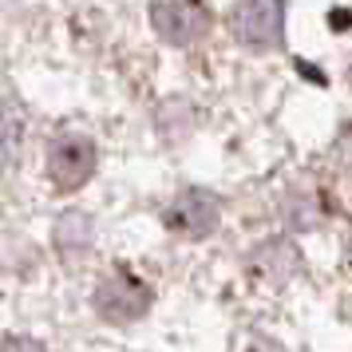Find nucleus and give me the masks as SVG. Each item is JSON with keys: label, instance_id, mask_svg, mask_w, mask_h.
Instances as JSON below:
<instances>
[{"label": "nucleus", "instance_id": "2", "mask_svg": "<svg viewBox=\"0 0 352 352\" xmlns=\"http://www.w3.org/2000/svg\"><path fill=\"white\" fill-rule=\"evenodd\" d=\"M96 143L91 139H83V135H64L60 143L52 146L48 155V178L56 190H80L87 178L96 175Z\"/></svg>", "mask_w": 352, "mask_h": 352}, {"label": "nucleus", "instance_id": "4", "mask_svg": "<svg viewBox=\"0 0 352 352\" xmlns=\"http://www.w3.org/2000/svg\"><path fill=\"white\" fill-rule=\"evenodd\" d=\"M151 24L166 44L186 48L210 28V12L202 4H186V0H166V4H151Z\"/></svg>", "mask_w": 352, "mask_h": 352}, {"label": "nucleus", "instance_id": "1", "mask_svg": "<svg viewBox=\"0 0 352 352\" xmlns=\"http://www.w3.org/2000/svg\"><path fill=\"white\" fill-rule=\"evenodd\" d=\"M151 301H155V293L143 285V277H135L123 265H115L111 277H103L96 289V309L107 320H139L151 309Z\"/></svg>", "mask_w": 352, "mask_h": 352}, {"label": "nucleus", "instance_id": "3", "mask_svg": "<svg viewBox=\"0 0 352 352\" xmlns=\"http://www.w3.org/2000/svg\"><path fill=\"white\" fill-rule=\"evenodd\" d=\"M234 32L241 44L250 48H273L281 44V28H285V4L277 0H254V4H234L230 8Z\"/></svg>", "mask_w": 352, "mask_h": 352}, {"label": "nucleus", "instance_id": "7", "mask_svg": "<svg viewBox=\"0 0 352 352\" xmlns=\"http://www.w3.org/2000/svg\"><path fill=\"white\" fill-rule=\"evenodd\" d=\"M12 139V107H8V99L0 96V146Z\"/></svg>", "mask_w": 352, "mask_h": 352}, {"label": "nucleus", "instance_id": "6", "mask_svg": "<svg viewBox=\"0 0 352 352\" xmlns=\"http://www.w3.org/2000/svg\"><path fill=\"white\" fill-rule=\"evenodd\" d=\"M0 352H48L32 336H0Z\"/></svg>", "mask_w": 352, "mask_h": 352}, {"label": "nucleus", "instance_id": "5", "mask_svg": "<svg viewBox=\"0 0 352 352\" xmlns=\"http://www.w3.org/2000/svg\"><path fill=\"white\" fill-rule=\"evenodd\" d=\"M218 218H222V206L206 190L178 194L175 202L166 206V214H162V222L170 226V230H178V234H186V238H206L210 230L218 226Z\"/></svg>", "mask_w": 352, "mask_h": 352}]
</instances>
